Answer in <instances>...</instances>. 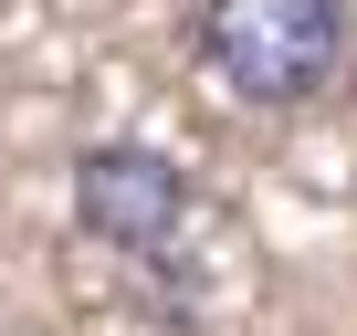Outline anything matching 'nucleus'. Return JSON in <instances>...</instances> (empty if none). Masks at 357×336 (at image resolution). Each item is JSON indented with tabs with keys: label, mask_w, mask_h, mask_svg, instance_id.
Wrapping results in <instances>:
<instances>
[{
	"label": "nucleus",
	"mask_w": 357,
	"mask_h": 336,
	"mask_svg": "<svg viewBox=\"0 0 357 336\" xmlns=\"http://www.w3.org/2000/svg\"><path fill=\"white\" fill-rule=\"evenodd\" d=\"M74 221L105 242V252H168L178 221H190V179H178V158L137 147V137H105L74 158Z\"/></svg>",
	"instance_id": "nucleus-2"
},
{
	"label": "nucleus",
	"mask_w": 357,
	"mask_h": 336,
	"mask_svg": "<svg viewBox=\"0 0 357 336\" xmlns=\"http://www.w3.org/2000/svg\"><path fill=\"white\" fill-rule=\"evenodd\" d=\"M200 53L242 105H305L347 63V0H211Z\"/></svg>",
	"instance_id": "nucleus-1"
}]
</instances>
